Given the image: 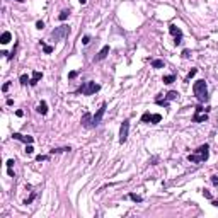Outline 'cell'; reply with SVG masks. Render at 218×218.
Returning <instances> with one entry per match:
<instances>
[{
    "mask_svg": "<svg viewBox=\"0 0 218 218\" xmlns=\"http://www.w3.org/2000/svg\"><path fill=\"white\" fill-rule=\"evenodd\" d=\"M14 167V158H9L7 160V169H12Z\"/></svg>",
    "mask_w": 218,
    "mask_h": 218,
    "instance_id": "28",
    "label": "cell"
},
{
    "mask_svg": "<svg viewBox=\"0 0 218 218\" xmlns=\"http://www.w3.org/2000/svg\"><path fill=\"white\" fill-rule=\"evenodd\" d=\"M128 131H130V121L124 119L121 128H119V143H124L128 140Z\"/></svg>",
    "mask_w": 218,
    "mask_h": 218,
    "instance_id": "7",
    "label": "cell"
},
{
    "mask_svg": "<svg viewBox=\"0 0 218 218\" xmlns=\"http://www.w3.org/2000/svg\"><path fill=\"white\" fill-rule=\"evenodd\" d=\"M196 72H198V70H196V68H193L191 72L187 73V77H186V80H191V77H194V75H196Z\"/></svg>",
    "mask_w": 218,
    "mask_h": 218,
    "instance_id": "27",
    "label": "cell"
},
{
    "mask_svg": "<svg viewBox=\"0 0 218 218\" xmlns=\"http://www.w3.org/2000/svg\"><path fill=\"white\" fill-rule=\"evenodd\" d=\"M78 2H80V3H85V2H87V0H78Z\"/></svg>",
    "mask_w": 218,
    "mask_h": 218,
    "instance_id": "39",
    "label": "cell"
},
{
    "mask_svg": "<svg viewBox=\"0 0 218 218\" xmlns=\"http://www.w3.org/2000/svg\"><path fill=\"white\" fill-rule=\"evenodd\" d=\"M206 111H208V109H203V106H198V108H196V112H194V116H193V121H194V123H205V121L208 119Z\"/></svg>",
    "mask_w": 218,
    "mask_h": 218,
    "instance_id": "5",
    "label": "cell"
},
{
    "mask_svg": "<svg viewBox=\"0 0 218 218\" xmlns=\"http://www.w3.org/2000/svg\"><path fill=\"white\" fill-rule=\"evenodd\" d=\"M68 15H70V10H63V12H60L58 19H60V21H67V19H68Z\"/></svg>",
    "mask_w": 218,
    "mask_h": 218,
    "instance_id": "21",
    "label": "cell"
},
{
    "mask_svg": "<svg viewBox=\"0 0 218 218\" xmlns=\"http://www.w3.org/2000/svg\"><path fill=\"white\" fill-rule=\"evenodd\" d=\"M37 112H39V114H46V112H48V104H46L44 101H41V102H39V106H37Z\"/></svg>",
    "mask_w": 218,
    "mask_h": 218,
    "instance_id": "16",
    "label": "cell"
},
{
    "mask_svg": "<svg viewBox=\"0 0 218 218\" xmlns=\"http://www.w3.org/2000/svg\"><path fill=\"white\" fill-rule=\"evenodd\" d=\"M12 2H24V0H12Z\"/></svg>",
    "mask_w": 218,
    "mask_h": 218,
    "instance_id": "40",
    "label": "cell"
},
{
    "mask_svg": "<svg viewBox=\"0 0 218 218\" xmlns=\"http://www.w3.org/2000/svg\"><path fill=\"white\" fill-rule=\"evenodd\" d=\"M182 56H184V58H187V56H189V51H187V49H184V51H182Z\"/></svg>",
    "mask_w": 218,
    "mask_h": 218,
    "instance_id": "37",
    "label": "cell"
},
{
    "mask_svg": "<svg viewBox=\"0 0 218 218\" xmlns=\"http://www.w3.org/2000/svg\"><path fill=\"white\" fill-rule=\"evenodd\" d=\"M169 31H171V34L174 36V43L176 44H181V41H182V31L176 26V24H171L169 26Z\"/></svg>",
    "mask_w": 218,
    "mask_h": 218,
    "instance_id": "8",
    "label": "cell"
},
{
    "mask_svg": "<svg viewBox=\"0 0 218 218\" xmlns=\"http://www.w3.org/2000/svg\"><path fill=\"white\" fill-rule=\"evenodd\" d=\"M36 160H37V162H43V160H49V155H37Z\"/></svg>",
    "mask_w": 218,
    "mask_h": 218,
    "instance_id": "26",
    "label": "cell"
},
{
    "mask_svg": "<svg viewBox=\"0 0 218 218\" xmlns=\"http://www.w3.org/2000/svg\"><path fill=\"white\" fill-rule=\"evenodd\" d=\"M41 46H43V49H44V53H46V55H49V53H53V49H55L53 46H49V44H46L44 41H41Z\"/></svg>",
    "mask_w": 218,
    "mask_h": 218,
    "instance_id": "19",
    "label": "cell"
},
{
    "mask_svg": "<svg viewBox=\"0 0 218 218\" xmlns=\"http://www.w3.org/2000/svg\"><path fill=\"white\" fill-rule=\"evenodd\" d=\"M155 102L158 104V106H164V108H169V101H165V99H155Z\"/></svg>",
    "mask_w": 218,
    "mask_h": 218,
    "instance_id": "23",
    "label": "cell"
},
{
    "mask_svg": "<svg viewBox=\"0 0 218 218\" xmlns=\"http://www.w3.org/2000/svg\"><path fill=\"white\" fill-rule=\"evenodd\" d=\"M75 77H77V72H75V70L68 73V78H75Z\"/></svg>",
    "mask_w": 218,
    "mask_h": 218,
    "instance_id": "35",
    "label": "cell"
},
{
    "mask_svg": "<svg viewBox=\"0 0 218 218\" xmlns=\"http://www.w3.org/2000/svg\"><path fill=\"white\" fill-rule=\"evenodd\" d=\"M165 96H167V97H165V101H174V99H177V97H179V94H177L176 90H171V92H167Z\"/></svg>",
    "mask_w": 218,
    "mask_h": 218,
    "instance_id": "17",
    "label": "cell"
},
{
    "mask_svg": "<svg viewBox=\"0 0 218 218\" xmlns=\"http://www.w3.org/2000/svg\"><path fill=\"white\" fill-rule=\"evenodd\" d=\"M162 121V116L160 114H150L148 111L143 112V116H142V123H150V124H157V123H160Z\"/></svg>",
    "mask_w": 218,
    "mask_h": 218,
    "instance_id": "6",
    "label": "cell"
},
{
    "mask_svg": "<svg viewBox=\"0 0 218 218\" xmlns=\"http://www.w3.org/2000/svg\"><path fill=\"white\" fill-rule=\"evenodd\" d=\"M12 138H14V140H19V142H24L26 145L34 142V138H33V136H29V135H21V133H14V135H12Z\"/></svg>",
    "mask_w": 218,
    "mask_h": 218,
    "instance_id": "10",
    "label": "cell"
},
{
    "mask_svg": "<svg viewBox=\"0 0 218 218\" xmlns=\"http://www.w3.org/2000/svg\"><path fill=\"white\" fill-rule=\"evenodd\" d=\"M82 124H84L85 128H92V126H94V119H92V114H90V112H85V114L82 116Z\"/></svg>",
    "mask_w": 218,
    "mask_h": 218,
    "instance_id": "11",
    "label": "cell"
},
{
    "mask_svg": "<svg viewBox=\"0 0 218 218\" xmlns=\"http://www.w3.org/2000/svg\"><path fill=\"white\" fill-rule=\"evenodd\" d=\"M34 196H36V194H33L29 199H26V201H24V205H31V203H33V199H34Z\"/></svg>",
    "mask_w": 218,
    "mask_h": 218,
    "instance_id": "34",
    "label": "cell"
},
{
    "mask_svg": "<svg viewBox=\"0 0 218 218\" xmlns=\"http://www.w3.org/2000/svg\"><path fill=\"white\" fill-rule=\"evenodd\" d=\"M33 152H34V148H33V143H27V145H26V153H27V155H31Z\"/></svg>",
    "mask_w": 218,
    "mask_h": 218,
    "instance_id": "25",
    "label": "cell"
},
{
    "mask_svg": "<svg viewBox=\"0 0 218 218\" xmlns=\"http://www.w3.org/2000/svg\"><path fill=\"white\" fill-rule=\"evenodd\" d=\"M72 146H62V148H51L49 150V155H55V153H63V152H70Z\"/></svg>",
    "mask_w": 218,
    "mask_h": 218,
    "instance_id": "14",
    "label": "cell"
},
{
    "mask_svg": "<svg viewBox=\"0 0 218 218\" xmlns=\"http://www.w3.org/2000/svg\"><path fill=\"white\" fill-rule=\"evenodd\" d=\"M19 80H21V84H22V85H26L27 82H31V80L27 78V75H26V73H24V75H21V77H19Z\"/></svg>",
    "mask_w": 218,
    "mask_h": 218,
    "instance_id": "24",
    "label": "cell"
},
{
    "mask_svg": "<svg viewBox=\"0 0 218 218\" xmlns=\"http://www.w3.org/2000/svg\"><path fill=\"white\" fill-rule=\"evenodd\" d=\"M9 87H10V82H5V84H3V87H2V90H3V92H7V90H9Z\"/></svg>",
    "mask_w": 218,
    "mask_h": 218,
    "instance_id": "32",
    "label": "cell"
},
{
    "mask_svg": "<svg viewBox=\"0 0 218 218\" xmlns=\"http://www.w3.org/2000/svg\"><path fill=\"white\" fill-rule=\"evenodd\" d=\"M108 53H109V46L106 44V46H104V48H102V49L97 53V56L94 58V62H101V60H104V58L108 56Z\"/></svg>",
    "mask_w": 218,
    "mask_h": 218,
    "instance_id": "12",
    "label": "cell"
},
{
    "mask_svg": "<svg viewBox=\"0 0 218 218\" xmlns=\"http://www.w3.org/2000/svg\"><path fill=\"white\" fill-rule=\"evenodd\" d=\"M152 67L153 68H162L164 67V62L162 60H152Z\"/></svg>",
    "mask_w": 218,
    "mask_h": 218,
    "instance_id": "22",
    "label": "cell"
},
{
    "mask_svg": "<svg viewBox=\"0 0 218 218\" xmlns=\"http://www.w3.org/2000/svg\"><path fill=\"white\" fill-rule=\"evenodd\" d=\"M15 114H17V116H19V118H22V116H24V112H22V111H21V109H17V111H15Z\"/></svg>",
    "mask_w": 218,
    "mask_h": 218,
    "instance_id": "36",
    "label": "cell"
},
{
    "mask_svg": "<svg viewBox=\"0 0 218 218\" xmlns=\"http://www.w3.org/2000/svg\"><path fill=\"white\" fill-rule=\"evenodd\" d=\"M211 205H213V206H217V208H218V199H213V201H211Z\"/></svg>",
    "mask_w": 218,
    "mask_h": 218,
    "instance_id": "38",
    "label": "cell"
},
{
    "mask_svg": "<svg viewBox=\"0 0 218 218\" xmlns=\"http://www.w3.org/2000/svg\"><path fill=\"white\" fill-rule=\"evenodd\" d=\"M128 198H130L131 201H135V203H142V201H143V198H142V196H138V194H135V193H130V194H128Z\"/></svg>",
    "mask_w": 218,
    "mask_h": 218,
    "instance_id": "18",
    "label": "cell"
},
{
    "mask_svg": "<svg viewBox=\"0 0 218 218\" xmlns=\"http://www.w3.org/2000/svg\"><path fill=\"white\" fill-rule=\"evenodd\" d=\"M210 157V145H201L194 150V153H189L187 155V160L193 162V164H201V162H206Z\"/></svg>",
    "mask_w": 218,
    "mask_h": 218,
    "instance_id": "1",
    "label": "cell"
},
{
    "mask_svg": "<svg viewBox=\"0 0 218 218\" xmlns=\"http://www.w3.org/2000/svg\"><path fill=\"white\" fill-rule=\"evenodd\" d=\"M174 80H176V77H174V75H165V77L162 78V82H164V84H167V85H169V84H172Z\"/></svg>",
    "mask_w": 218,
    "mask_h": 218,
    "instance_id": "20",
    "label": "cell"
},
{
    "mask_svg": "<svg viewBox=\"0 0 218 218\" xmlns=\"http://www.w3.org/2000/svg\"><path fill=\"white\" fill-rule=\"evenodd\" d=\"M82 43H84V44H89V43H90V36H84L82 37Z\"/></svg>",
    "mask_w": 218,
    "mask_h": 218,
    "instance_id": "31",
    "label": "cell"
},
{
    "mask_svg": "<svg viewBox=\"0 0 218 218\" xmlns=\"http://www.w3.org/2000/svg\"><path fill=\"white\" fill-rule=\"evenodd\" d=\"M193 92L198 97L199 102H206L208 101V89H206V82L205 80H196L193 85Z\"/></svg>",
    "mask_w": 218,
    "mask_h": 218,
    "instance_id": "2",
    "label": "cell"
},
{
    "mask_svg": "<svg viewBox=\"0 0 218 218\" xmlns=\"http://www.w3.org/2000/svg\"><path fill=\"white\" fill-rule=\"evenodd\" d=\"M211 182L213 186H218V176H211Z\"/></svg>",
    "mask_w": 218,
    "mask_h": 218,
    "instance_id": "33",
    "label": "cell"
},
{
    "mask_svg": "<svg viewBox=\"0 0 218 218\" xmlns=\"http://www.w3.org/2000/svg\"><path fill=\"white\" fill-rule=\"evenodd\" d=\"M203 196H205V198H208V199H211V193H210V191H206V189H203Z\"/></svg>",
    "mask_w": 218,
    "mask_h": 218,
    "instance_id": "29",
    "label": "cell"
},
{
    "mask_svg": "<svg viewBox=\"0 0 218 218\" xmlns=\"http://www.w3.org/2000/svg\"><path fill=\"white\" fill-rule=\"evenodd\" d=\"M104 112H106V102H102V106L99 108V111H97V112L92 116V119H94V126H97V124L101 123V119H102Z\"/></svg>",
    "mask_w": 218,
    "mask_h": 218,
    "instance_id": "9",
    "label": "cell"
},
{
    "mask_svg": "<svg viewBox=\"0 0 218 218\" xmlns=\"http://www.w3.org/2000/svg\"><path fill=\"white\" fill-rule=\"evenodd\" d=\"M10 39H12V34H10L9 31H5V33H2V36H0V43H2V44H7Z\"/></svg>",
    "mask_w": 218,
    "mask_h": 218,
    "instance_id": "15",
    "label": "cell"
},
{
    "mask_svg": "<svg viewBox=\"0 0 218 218\" xmlns=\"http://www.w3.org/2000/svg\"><path fill=\"white\" fill-rule=\"evenodd\" d=\"M43 27H44V22H43V21H37L36 22V29H43Z\"/></svg>",
    "mask_w": 218,
    "mask_h": 218,
    "instance_id": "30",
    "label": "cell"
},
{
    "mask_svg": "<svg viewBox=\"0 0 218 218\" xmlns=\"http://www.w3.org/2000/svg\"><path fill=\"white\" fill-rule=\"evenodd\" d=\"M99 89H101V85L90 80V82H85L84 85H80L78 92H80V94H84V96H92V94H96Z\"/></svg>",
    "mask_w": 218,
    "mask_h": 218,
    "instance_id": "3",
    "label": "cell"
},
{
    "mask_svg": "<svg viewBox=\"0 0 218 218\" xmlns=\"http://www.w3.org/2000/svg\"><path fill=\"white\" fill-rule=\"evenodd\" d=\"M68 34H70V27H68V26H60V27H56V29L51 33V39L60 41L62 37H67Z\"/></svg>",
    "mask_w": 218,
    "mask_h": 218,
    "instance_id": "4",
    "label": "cell"
},
{
    "mask_svg": "<svg viewBox=\"0 0 218 218\" xmlns=\"http://www.w3.org/2000/svg\"><path fill=\"white\" fill-rule=\"evenodd\" d=\"M41 78H43V73L41 72H33V77H31V82H29V84H31V85H36Z\"/></svg>",
    "mask_w": 218,
    "mask_h": 218,
    "instance_id": "13",
    "label": "cell"
}]
</instances>
